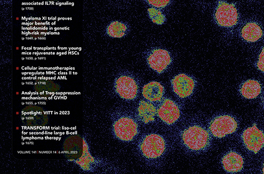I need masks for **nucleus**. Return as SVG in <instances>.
Returning a JSON list of instances; mask_svg holds the SVG:
<instances>
[{
  "mask_svg": "<svg viewBox=\"0 0 264 174\" xmlns=\"http://www.w3.org/2000/svg\"><path fill=\"white\" fill-rule=\"evenodd\" d=\"M182 140L187 147L192 150H200L209 144L210 136L208 132L198 126H192L184 131Z\"/></svg>",
  "mask_w": 264,
  "mask_h": 174,
  "instance_id": "nucleus-1",
  "label": "nucleus"
},
{
  "mask_svg": "<svg viewBox=\"0 0 264 174\" xmlns=\"http://www.w3.org/2000/svg\"><path fill=\"white\" fill-rule=\"evenodd\" d=\"M141 152L148 158H156L164 151L166 143L159 135L150 134L145 136L140 145Z\"/></svg>",
  "mask_w": 264,
  "mask_h": 174,
  "instance_id": "nucleus-2",
  "label": "nucleus"
},
{
  "mask_svg": "<svg viewBox=\"0 0 264 174\" xmlns=\"http://www.w3.org/2000/svg\"><path fill=\"white\" fill-rule=\"evenodd\" d=\"M215 18L220 26L232 27L238 22V13L233 4L220 2L215 10Z\"/></svg>",
  "mask_w": 264,
  "mask_h": 174,
  "instance_id": "nucleus-3",
  "label": "nucleus"
},
{
  "mask_svg": "<svg viewBox=\"0 0 264 174\" xmlns=\"http://www.w3.org/2000/svg\"><path fill=\"white\" fill-rule=\"evenodd\" d=\"M237 128L236 121L229 115L220 116L215 118L209 127L212 134L218 138L234 132Z\"/></svg>",
  "mask_w": 264,
  "mask_h": 174,
  "instance_id": "nucleus-4",
  "label": "nucleus"
},
{
  "mask_svg": "<svg viewBox=\"0 0 264 174\" xmlns=\"http://www.w3.org/2000/svg\"><path fill=\"white\" fill-rule=\"evenodd\" d=\"M114 131L119 139L124 141H129L137 134L138 126L131 118L122 117L115 122Z\"/></svg>",
  "mask_w": 264,
  "mask_h": 174,
  "instance_id": "nucleus-5",
  "label": "nucleus"
},
{
  "mask_svg": "<svg viewBox=\"0 0 264 174\" xmlns=\"http://www.w3.org/2000/svg\"><path fill=\"white\" fill-rule=\"evenodd\" d=\"M242 138L246 148L254 153H257L263 147V133L255 124L244 131Z\"/></svg>",
  "mask_w": 264,
  "mask_h": 174,
  "instance_id": "nucleus-6",
  "label": "nucleus"
},
{
  "mask_svg": "<svg viewBox=\"0 0 264 174\" xmlns=\"http://www.w3.org/2000/svg\"><path fill=\"white\" fill-rule=\"evenodd\" d=\"M115 87L117 93L122 98L133 99L136 97L138 86L131 77L122 76L116 81Z\"/></svg>",
  "mask_w": 264,
  "mask_h": 174,
  "instance_id": "nucleus-7",
  "label": "nucleus"
},
{
  "mask_svg": "<svg viewBox=\"0 0 264 174\" xmlns=\"http://www.w3.org/2000/svg\"><path fill=\"white\" fill-rule=\"evenodd\" d=\"M174 92L180 98H185L191 94L194 88L193 80L184 74L176 76L172 80Z\"/></svg>",
  "mask_w": 264,
  "mask_h": 174,
  "instance_id": "nucleus-8",
  "label": "nucleus"
},
{
  "mask_svg": "<svg viewBox=\"0 0 264 174\" xmlns=\"http://www.w3.org/2000/svg\"><path fill=\"white\" fill-rule=\"evenodd\" d=\"M147 62L149 66L158 73H161L171 62L169 52L164 49H155L149 54Z\"/></svg>",
  "mask_w": 264,
  "mask_h": 174,
  "instance_id": "nucleus-9",
  "label": "nucleus"
},
{
  "mask_svg": "<svg viewBox=\"0 0 264 174\" xmlns=\"http://www.w3.org/2000/svg\"><path fill=\"white\" fill-rule=\"evenodd\" d=\"M157 115L164 122L170 125L178 119L180 113L178 107L173 100L165 99L157 109Z\"/></svg>",
  "mask_w": 264,
  "mask_h": 174,
  "instance_id": "nucleus-10",
  "label": "nucleus"
},
{
  "mask_svg": "<svg viewBox=\"0 0 264 174\" xmlns=\"http://www.w3.org/2000/svg\"><path fill=\"white\" fill-rule=\"evenodd\" d=\"M222 163L224 169L227 171L236 172L242 169L244 161L240 154L230 152L223 157Z\"/></svg>",
  "mask_w": 264,
  "mask_h": 174,
  "instance_id": "nucleus-11",
  "label": "nucleus"
},
{
  "mask_svg": "<svg viewBox=\"0 0 264 174\" xmlns=\"http://www.w3.org/2000/svg\"><path fill=\"white\" fill-rule=\"evenodd\" d=\"M163 91V87L160 83L152 81L144 86L142 94L146 99L150 101H156L161 99Z\"/></svg>",
  "mask_w": 264,
  "mask_h": 174,
  "instance_id": "nucleus-12",
  "label": "nucleus"
},
{
  "mask_svg": "<svg viewBox=\"0 0 264 174\" xmlns=\"http://www.w3.org/2000/svg\"><path fill=\"white\" fill-rule=\"evenodd\" d=\"M241 36L247 42H255L261 38L262 31L260 27L256 23L249 22L242 28Z\"/></svg>",
  "mask_w": 264,
  "mask_h": 174,
  "instance_id": "nucleus-13",
  "label": "nucleus"
},
{
  "mask_svg": "<svg viewBox=\"0 0 264 174\" xmlns=\"http://www.w3.org/2000/svg\"><path fill=\"white\" fill-rule=\"evenodd\" d=\"M138 110L139 117L144 123H147L154 121L156 110L151 103L141 100L140 101Z\"/></svg>",
  "mask_w": 264,
  "mask_h": 174,
  "instance_id": "nucleus-14",
  "label": "nucleus"
},
{
  "mask_svg": "<svg viewBox=\"0 0 264 174\" xmlns=\"http://www.w3.org/2000/svg\"><path fill=\"white\" fill-rule=\"evenodd\" d=\"M261 86L256 80H248L245 82L240 89L241 94L247 99L256 98L261 92Z\"/></svg>",
  "mask_w": 264,
  "mask_h": 174,
  "instance_id": "nucleus-15",
  "label": "nucleus"
},
{
  "mask_svg": "<svg viewBox=\"0 0 264 174\" xmlns=\"http://www.w3.org/2000/svg\"><path fill=\"white\" fill-rule=\"evenodd\" d=\"M126 28L124 24L116 21L110 24L107 28V32L108 34L111 37L120 38L124 36Z\"/></svg>",
  "mask_w": 264,
  "mask_h": 174,
  "instance_id": "nucleus-16",
  "label": "nucleus"
},
{
  "mask_svg": "<svg viewBox=\"0 0 264 174\" xmlns=\"http://www.w3.org/2000/svg\"><path fill=\"white\" fill-rule=\"evenodd\" d=\"M149 16L152 21L158 25L162 24L165 21V16L162 12L154 8L148 9Z\"/></svg>",
  "mask_w": 264,
  "mask_h": 174,
  "instance_id": "nucleus-17",
  "label": "nucleus"
},
{
  "mask_svg": "<svg viewBox=\"0 0 264 174\" xmlns=\"http://www.w3.org/2000/svg\"><path fill=\"white\" fill-rule=\"evenodd\" d=\"M147 3L156 8H164L167 6L170 0H146Z\"/></svg>",
  "mask_w": 264,
  "mask_h": 174,
  "instance_id": "nucleus-18",
  "label": "nucleus"
},
{
  "mask_svg": "<svg viewBox=\"0 0 264 174\" xmlns=\"http://www.w3.org/2000/svg\"><path fill=\"white\" fill-rule=\"evenodd\" d=\"M257 66L260 71L263 72V48L259 56Z\"/></svg>",
  "mask_w": 264,
  "mask_h": 174,
  "instance_id": "nucleus-19",
  "label": "nucleus"
},
{
  "mask_svg": "<svg viewBox=\"0 0 264 174\" xmlns=\"http://www.w3.org/2000/svg\"><path fill=\"white\" fill-rule=\"evenodd\" d=\"M16 69L17 70H18V69H19V67H16Z\"/></svg>",
  "mask_w": 264,
  "mask_h": 174,
  "instance_id": "nucleus-20",
  "label": "nucleus"
},
{
  "mask_svg": "<svg viewBox=\"0 0 264 174\" xmlns=\"http://www.w3.org/2000/svg\"><path fill=\"white\" fill-rule=\"evenodd\" d=\"M16 114L17 115H18V114H19V112H16Z\"/></svg>",
  "mask_w": 264,
  "mask_h": 174,
  "instance_id": "nucleus-21",
  "label": "nucleus"
},
{
  "mask_svg": "<svg viewBox=\"0 0 264 174\" xmlns=\"http://www.w3.org/2000/svg\"><path fill=\"white\" fill-rule=\"evenodd\" d=\"M16 129L17 130L19 129V127H16Z\"/></svg>",
  "mask_w": 264,
  "mask_h": 174,
  "instance_id": "nucleus-22",
  "label": "nucleus"
},
{
  "mask_svg": "<svg viewBox=\"0 0 264 174\" xmlns=\"http://www.w3.org/2000/svg\"><path fill=\"white\" fill-rule=\"evenodd\" d=\"M16 94H19V92H16Z\"/></svg>",
  "mask_w": 264,
  "mask_h": 174,
  "instance_id": "nucleus-23",
  "label": "nucleus"
},
{
  "mask_svg": "<svg viewBox=\"0 0 264 174\" xmlns=\"http://www.w3.org/2000/svg\"><path fill=\"white\" fill-rule=\"evenodd\" d=\"M16 49H19V48L18 47H16Z\"/></svg>",
  "mask_w": 264,
  "mask_h": 174,
  "instance_id": "nucleus-24",
  "label": "nucleus"
}]
</instances>
